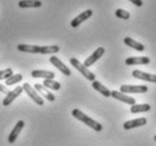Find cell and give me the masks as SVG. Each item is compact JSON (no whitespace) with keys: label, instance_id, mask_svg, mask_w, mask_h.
<instances>
[{"label":"cell","instance_id":"cell-5","mask_svg":"<svg viewBox=\"0 0 156 146\" xmlns=\"http://www.w3.org/2000/svg\"><path fill=\"white\" fill-rule=\"evenodd\" d=\"M148 88L146 85H121L120 92L122 93H133V94H141L146 93Z\"/></svg>","mask_w":156,"mask_h":146},{"label":"cell","instance_id":"cell-16","mask_svg":"<svg viewBox=\"0 0 156 146\" xmlns=\"http://www.w3.org/2000/svg\"><path fill=\"white\" fill-rule=\"evenodd\" d=\"M32 77L34 78H44V79H53L55 74L53 71L49 70H33L31 73Z\"/></svg>","mask_w":156,"mask_h":146},{"label":"cell","instance_id":"cell-2","mask_svg":"<svg viewBox=\"0 0 156 146\" xmlns=\"http://www.w3.org/2000/svg\"><path fill=\"white\" fill-rule=\"evenodd\" d=\"M71 115L74 116L77 120L82 121L83 123H85L86 126H88L90 128L94 129L95 131H101L102 129H103V127H102L101 123H98V121H95V120H93L92 118H90L88 116H86L83 111L78 110V109H74V110L71 111Z\"/></svg>","mask_w":156,"mask_h":146},{"label":"cell","instance_id":"cell-8","mask_svg":"<svg viewBox=\"0 0 156 146\" xmlns=\"http://www.w3.org/2000/svg\"><path fill=\"white\" fill-rule=\"evenodd\" d=\"M50 62L52 63V65H53L57 69H59V70L61 71L63 75H66V76H70L71 75V70L67 67L66 65H65L61 60L59 59L58 57H55V55L50 57Z\"/></svg>","mask_w":156,"mask_h":146},{"label":"cell","instance_id":"cell-11","mask_svg":"<svg viewBox=\"0 0 156 146\" xmlns=\"http://www.w3.org/2000/svg\"><path fill=\"white\" fill-rule=\"evenodd\" d=\"M92 15H93V12H92L90 9H87L85 12H83L82 14H79L77 17H75L74 20H71V23H70L71 27H78L83 22H85L86 20H88Z\"/></svg>","mask_w":156,"mask_h":146},{"label":"cell","instance_id":"cell-7","mask_svg":"<svg viewBox=\"0 0 156 146\" xmlns=\"http://www.w3.org/2000/svg\"><path fill=\"white\" fill-rule=\"evenodd\" d=\"M104 52H105V49L103 47H100L98 48L95 51L92 53V55L87 58V59L84 61V66H86V67H90V66H93L94 63L96 62L100 58H101L102 55H104Z\"/></svg>","mask_w":156,"mask_h":146},{"label":"cell","instance_id":"cell-23","mask_svg":"<svg viewBox=\"0 0 156 146\" xmlns=\"http://www.w3.org/2000/svg\"><path fill=\"white\" fill-rule=\"evenodd\" d=\"M115 16L118 18H121V20H129L130 18V12L125 10V9H117Z\"/></svg>","mask_w":156,"mask_h":146},{"label":"cell","instance_id":"cell-18","mask_svg":"<svg viewBox=\"0 0 156 146\" xmlns=\"http://www.w3.org/2000/svg\"><path fill=\"white\" fill-rule=\"evenodd\" d=\"M42 6V1L40 0H20L18 2L20 8H37Z\"/></svg>","mask_w":156,"mask_h":146},{"label":"cell","instance_id":"cell-26","mask_svg":"<svg viewBox=\"0 0 156 146\" xmlns=\"http://www.w3.org/2000/svg\"><path fill=\"white\" fill-rule=\"evenodd\" d=\"M0 92H2V93H6V94H7L8 93L7 87L5 86V85H2V84H0Z\"/></svg>","mask_w":156,"mask_h":146},{"label":"cell","instance_id":"cell-17","mask_svg":"<svg viewBox=\"0 0 156 146\" xmlns=\"http://www.w3.org/2000/svg\"><path fill=\"white\" fill-rule=\"evenodd\" d=\"M92 86H93V88L95 91H98V93H101L103 96H105V98H110V96H111V91H110L106 86H104L103 84L100 83L98 80L92 82Z\"/></svg>","mask_w":156,"mask_h":146},{"label":"cell","instance_id":"cell-14","mask_svg":"<svg viewBox=\"0 0 156 146\" xmlns=\"http://www.w3.org/2000/svg\"><path fill=\"white\" fill-rule=\"evenodd\" d=\"M34 88H35V91L37 92V93H40V94L42 95L45 100H48V101L53 102L55 100V96L53 95V93H51L50 91H48V88L43 86V84H35Z\"/></svg>","mask_w":156,"mask_h":146},{"label":"cell","instance_id":"cell-19","mask_svg":"<svg viewBox=\"0 0 156 146\" xmlns=\"http://www.w3.org/2000/svg\"><path fill=\"white\" fill-rule=\"evenodd\" d=\"M123 42H125L126 45H128L129 48H133V49H135L137 51H144L145 50L144 44L137 42V41H135V40L131 39V37H128V36L125 37V39H123Z\"/></svg>","mask_w":156,"mask_h":146},{"label":"cell","instance_id":"cell-4","mask_svg":"<svg viewBox=\"0 0 156 146\" xmlns=\"http://www.w3.org/2000/svg\"><path fill=\"white\" fill-rule=\"evenodd\" d=\"M23 90L25 92H26V94L31 98L34 102L37 104V105H43L44 104V100H43V98L42 96H40L39 95V93L35 91V88L34 87H32L31 85L28 83H25L23 85Z\"/></svg>","mask_w":156,"mask_h":146},{"label":"cell","instance_id":"cell-27","mask_svg":"<svg viewBox=\"0 0 156 146\" xmlns=\"http://www.w3.org/2000/svg\"><path fill=\"white\" fill-rule=\"evenodd\" d=\"M154 141H155V142H156V135H155V136H154Z\"/></svg>","mask_w":156,"mask_h":146},{"label":"cell","instance_id":"cell-1","mask_svg":"<svg viewBox=\"0 0 156 146\" xmlns=\"http://www.w3.org/2000/svg\"><path fill=\"white\" fill-rule=\"evenodd\" d=\"M17 50L22 52H27V53H41V55H53L59 52L60 48L58 45H31V44H18Z\"/></svg>","mask_w":156,"mask_h":146},{"label":"cell","instance_id":"cell-20","mask_svg":"<svg viewBox=\"0 0 156 146\" xmlns=\"http://www.w3.org/2000/svg\"><path fill=\"white\" fill-rule=\"evenodd\" d=\"M43 86L47 87V88H50V90H53V91H59L61 88V84L57 82V80H55V79H44Z\"/></svg>","mask_w":156,"mask_h":146},{"label":"cell","instance_id":"cell-3","mask_svg":"<svg viewBox=\"0 0 156 146\" xmlns=\"http://www.w3.org/2000/svg\"><path fill=\"white\" fill-rule=\"evenodd\" d=\"M69 61H70L71 66H74L86 79H88L90 82H94V80H95V75H94L93 73L86 67V66H84V63H82L78 59H76V58H70Z\"/></svg>","mask_w":156,"mask_h":146},{"label":"cell","instance_id":"cell-6","mask_svg":"<svg viewBox=\"0 0 156 146\" xmlns=\"http://www.w3.org/2000/svg\"><path fill=\"white\" fill-rule=\"evenodd\" d=\"M23 91H24L23 86H17L16 88H14L12 91H9L7 93V95H6V98L4 99V101H2V104H4L5 107L9 105L10 103H12L15 101V99H17V98L23 93Z\"/></svg>","mask_w":156,"mask_h":146},{"label":"cell","instance_id":"cell-24","mask_svg":"<svg viewBox=\"0 0 156 146\" xmlns=\"http://www.w3.org/2000/svg\"><path fill=\"white\" fill-rule=\"evenodd\" d=\"M14 75V71H12V68H7V69H4V70H0V80L2 79H8L10 76Z\"/></svg>","mask_w":156,"mask_h":146},{"label":"cell","instance_id":"cell-22","mask_svg":"<svg viewBox=\"0 0 156 146\" xmlns=\"http://www.w3.org/2000/svg\"><path fill=\"white\" fill-rule=\"evenodd\" d=\"M22 79H23V75H20V74H14V75L10 76L8 79H6V85L7 86L15 85V84L20 83Z\"/></svg>","mask_w":156,"mask_h":146},{"label":"cell","instance_id":"cell-12","mask_svg":"<svg viewBox=\"0 0 156 146\" xmlns=\"http://www.w3.org/2000/svg\"><path fill=\"white\" fill-rule=\"evenodd\" d=\"M147 123V119L146 118H138V119H133V120H128L123 123V128L126 130H129V129H133V128H137V127H141L145 126Z\"/></svg>","mask_w":156,"mask_h":146},{"label":"cell","instance_id":"cell-21","mask_svg":"<svg viewBox=\"0 0 156 146\" xmlns=\"http://www.w3.org/2000/svg\"><path fill=\"white\" fill-rule=\"evenodd\" d=\"M149 110H151V105L147 103H144V104H133V105H131L130 112L131 113H138V112H147Z\"/></svg>","mask_w":156,"mask_h":146},{"label":"cell","instance_id":"cell-15","mask_svg":"<svg viewBox=\"0 0 156 146\" xmlns=\"http://www.w3.org/2000/svg\"><path fill=\"white\" fill-rule=\"evenodd\" d=\"M148 57H129L126 59L127 66H135V65H148L149 63Z\"/></svg>","mask_w":156,"mask_h":146},{"label":"cell","instance_id":"cell-9","mask_svg":"<svg viewBox=\"0 0 156 146\" xmlns=\"http://www.w3.org/2000/svg\"><path fill=\"white\" fill-rule=\"evenodd\" d=\"M111 96L114 98L115 100H119L120 102L127 103V104H129V105L136 104V100L133 99V98H131V96H129V95L125 94V93H122V92L111 91Z\"/></svg>","mask_w":156,"mask_h":146},{"label":"cell","instance_id":"cell-25","mask_svg":"<svg viewBox=\"0 0 156 146\" xmlns=\"http://www.w3.org/2000/svg\"><path fill=\"white\" fill-rule=\"evenodd\" d=\"M129 1L133 2L137 7H141V6H143V0H129Z\"/></svg>","mask_w":156,"mask_h":146},{"label":"cell","instance_id":"cell-10","mask_svg":"<svg viewBox=\"0 0 156 146\" xmlns=\"http://www.w3.org/2000/svg\"><path fill=\"white\" fill-rule=\"evenodd\" d=\"M133 76L135 77V78L141 79V80H145V82L156 83V75L148 74V73H145V71L138 70V69H135V70H133Z\"/></svg>","mask_w":156,"mask_h":146},{"label":"cell","instance_id":"cell-13","mask_svg":"<svg viewBox=\"0 0 156 146\" xmlns=\"http://www.w3.org/2000/svg\"><path fill=\"white\" fill-rule=\"evenodd\" d=\"M24 126H25V123H24L23 120H20L18 123H16L15 127L12 128V133H10V134H9V136H8V143L12 144V143L15 142L16 139H17V137H18V135L20 134L22 129L24 128Z\"/></svg>","mask_w":156,"mask_h":146}]
</instances>
